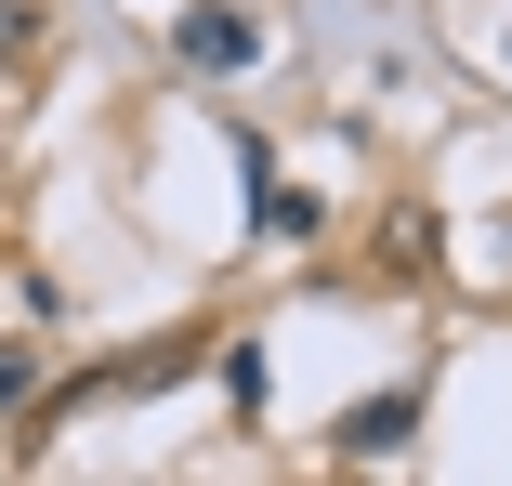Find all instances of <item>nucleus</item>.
<instances>
[{
  "mask_svg": "<svg viewBox=\"0 0 512 486\" xmlns=\"http://www.w3.org/2000/svg\"><path fill=\"white\" fill-rule=\"evenodd\" d=\"M14 53H27V14H0V66H14Z\"/></svg>",
  "mask_w": 512,
  "mask_h": 486,
  "instance_id": "39448f33",
  "label": "nucleus"
},
{
  "mask_svg": "<svg viewBox=\"0 0 512 486\" xmlns=\"http://www.w3.org/2000/svg\"><path fill=\"white\" fill-rule=\"evenodd\" d=\"M171 53H184V66H211V79H237V66L263 53V27L224 14V0H184V14H171Z\"/></svg>",
  "mask_w": 512,
  "mask_h": 486,
  "instance_id": "f257e3e1",
  "label": "nucleus"
},
{
  "mask_svg": "<svg viewBox=\"0 0 512 486\" xmlns=\"http://www.w3.org/2000/svg\"><path fill=\"white\" fill-rule=\"evenodd\" d=\"M250 224H263V237H302V224H316V198H289V184L250 158Z\"/></svg>",
  "mask_w": 512,
  "mask_h": 486,
  "instance_id": "7ed1b4c3",
  "label": "nucleus"
},
{
  "mask_svg": "<svg viewBox=\"0 0 512 486\" xmlns=\"http://www.w3.org/2000/svg\"><path fill=\"white\" fill-rule=\"evenodd\" d=\"M14 395H27V355H14V342H0V408H14Z\"/></svg>",
  "mask_w": 512,
  "mask_h": 486,
  "instance_id": "20e7f679",
  "label": "nucleus"
},
{
  "mask_svg": "<svg viewBox=\"0 0 512 486\" xmlns=\"http://www.w3.org/2000/svg\"><path fill=\"white\" fill-rule=\"evenodd\" d=\"M407 421H421V395H407V381H381V395H355V421H342V447H407Z\"/></svg>",
  "mask_w": 512,
  "mask_h": 486,
  "instance_id": "f03ea898",
  "label": "nucleus"
}]
</instances>
